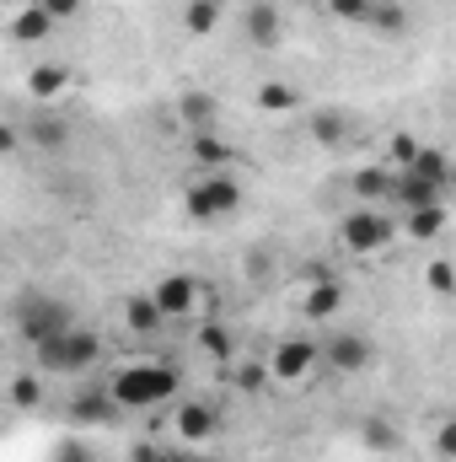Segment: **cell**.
<instances>
[{
	"label": "cell",
	"mask_w": 456,
	"mask_h": 462,
	"mask_svg": "<svg viewBox=\"0 0 456 462\" xmlns=\"http://www.w3.org/2000/svg\"><path fill=\"white\" fill-rule=\"evenodd\" d=\"M114 403L118 409H156L178 393V371L172 365H129L114 376Z\"/></svg>",
	"instance_id": "cell-1"
},
{
	"label": "cell",
	"mask_w": 456,
	"mask_h": 462,
	"mask_svg": "<svg viewBox=\"0 0 456 462\" xmlns=\"http://www.w3.org/2000/svg\"><path fill=\"white\" fill-rule=\"evenodd\" d=\"M32 355H38V371H49V376H70V371H87V365L103 355V339H97L92 328H65V334L32 345Z\"/></svg>",
	"instance_id": "cell-2"
},
{
	"label": "cell",
	"mask_w": 456,
	"mask_h": 462,
	"mask_svg": "<svg viewBox=\"0 0 456 462\" xmlns=\"http://www.w3.org/2000/svg\"><path fill=\"white\" fill-rule=\"evenodd\" d=\"M70 318H76V312H70L59 296H43V291H32V296L16 307V334H22L27 345H43V339L65 334V328H76Z\"/></svg>",
	"instance_id": "cell-3"
},
{
	"label": "cell",
	"mask_w": 456,
	"mask_h": 462,
	"mask_svg": "<svg viewBox=\"0 0 456 462\" xmlns=\"http://www.w3.org/2000/svg\"><path fill=\"white\" fill-rule=\"evenodd\" d=\"M183 205H188L194 221H226L231 210L242 205V183H236L231 172H205V178L183 194Z\"/></svg>",
	"instance_id": "cell-4"
},
{
	"label": "cell",
	"mask_w": 456,
	"mask_h": 462,
	"mask_svg": "<svg viewBox=\"0 0 456 462\" xmlns=\"http://www.w3.org/2000/svg\"><path fill=\"white\" fill-rule=\"evenodd\" d=\"M392 236H397V226H392L387 210H354V216H343V226H339V247L354 253V258H365V253H381Z\"/></svg>",
	"instance_id": "cell-5"
},
{
	"label": "cell",
	"mask_w": 456,
	"mask_h": 462,
	"mask_svg": "<svg viewBox=\"0 0 456 462\" xmlns=\"http://www.w3.org/2000/svg\"><path fill=\"white\" fill-rule=\"evenodd\" d=\"M172 430H178V441H188V447H199V441H210L215 430H221V414H215V403H178V414H172Z\"/></svg>",
	"instance_id": "cell-6"
},
{
	"label": "cell",
	"mask_w": 456,
	"mask_h": 462,
	"mask_svg": "<svg viewBox=\"0 0 456 462\" xmlns=\"http://www.w3.org/2000/svg\"><path fill=\"white\" fill-rule=\"evenodd\" d=\"M317 360H323V345H312V339H285V345L274 349V360H269V376L296 382V376H306Z\"/></svg>",
	"instance_id": "cell-7"
},
{
	"label": "cell",
	"mask_w": 456,
	"mask_h": 462,
	"mask_svg": "<svg viewBox=\"0 0 456 462\" xmlns=\"http://www.w3.org/2000/svg\"><path fill=\"white\" fill-rule=\"evenodd\" d=\"M323 360H328L333 371H370L376 345H370L365 334H333V339L323 345Z\"/></svg>",
	"instance_id": "cell-8"
},
{
	"label": "cell",
	"mask_w": 456,
	"mask_h": 462,
	"mask_svg": "<svg viewBox=\"0 0 456 462\" xmlns=\"http://www.w3.org/2000/svg\"><path fill=\"white\" fill-rule=\"evenodd\" d=\"M150 296H156V307H161V312H167V323H172V318H188V312H194L199 285H194V274H161Z\"/></svg>",
	"instance_id": "cell-9"
},
{
	"label": "cell",
	"mask_w": 456,
	"mask_h": 462,
	"mask_svg": "<svg viewBox=\"0 0 456 462\" xmlns=\"http://www.w3.org/2000/svg\"><path fill=\"white\" fill-rule=\"evenodd\" d=\"M339 312H343V285H339V280L306 285V296H301V318H312V323H328V318H339Z\"/></svg>",
	"instance_id": "cell-10"
},
{
	"label": "cell",
	"mask_w": 456,
	"mask_h": 462,
	"mask_svg": "<svg viewBox=\"0 0 456 462\" xmlns=\"http://www.w3.org/2000/svg\"><path fill=\"white\" fill-rule=\"evenodd\" d=\"M279 32H285L279 5H274V0H258V5L247 11V38H252L258 49H274V43H279Z\"/></svg>",
	"instance_id": "cell-11"
},
{
	"label": "cell",
	"mask_w": 456,
	"mask_h": 462,
	"mask_svg": "<svg viewBox=\"0 0 456 462\" xmlns=\"http://www.w3.org/2000/svg\"><path fill=\"white\" fill-rule=\"evenodd\" d=\"M312 134H317V145L339 151L343 140L354 134V118H349V114H339V108H317V114H312Z\"/></svg>",
	"instance_id": "cell-12"
},
{
	"label": "cell",
	"mask_w": 456,
	"mask_h": 462,
	"mask_svg": "<svg viewBox=\"0 0 456 462\" xmlns=\"http://www.w3.org/2000/svg\"><path fill=\"white\" fill-rule=\"evenodd\" d=\"M178 114L194 124V134H199V129H215V118H221V97H210V92H183V97H178Z\"/></svg>",
	"instance_id": "cell-13"
},
{
	"label": "cell",
	"mask_w": 456,
	"mask_h": 462,
	"mask_svg": "<svg viewBox=\"0 0 456 462\" xmlns=\"http://www.w3.org/2000/svg\"><path fill=\"white\" fill-rule=\"evenodd\" d=\"M49 32H54V16H49L38 0H32V5H27L16 22H11V38H16V43H43Z\"/></svg>",
	"instance_id": "cell-14"
},
{
	"label": "cell",
	"mask_w": 456,
	"mask_h": 462,
	"mask_svg": "<svg viewBox=\"0 0 456 462\" xmlns=\"http://www.w3.org/2000/svg\"><path fill=\"white\" fill-rule=\"evenodd\" d=\"M123 323H129L134 334H156V328L167 323V312L156 307V296H129V301H123Z\"/></svg>",
	"instance_id": "cell-15"
},
{
	"label": "cell",
	"mask_w": 456,
	"mask_h": 462,
	"mask_svg": "<svg viewBox=\"0 0 456 462\" xmlns=\"http://www.w3.org/2000/svg\"><path fill=\"white\" fill-rule=\"evenodd\" d=\"M306 97L290 87V81H258V108L263 114H290V108H301Z\"/></svg>",
	"instance_id": "cell-16"
},
{
	"label": "cell",
	"mask_w": 456,
	"mask_h": 462,
	"mask_svg": "<svg viewBox=\"0 0 456 462\" xmlns=\"http://www.w3.org/2000/svg\"><path fill=\"white\" fill-rule=\"evenodd\" d=\"M354 194H360V199H397V172L365 167V172H354Z\"/></svg>",
	"instance_id": "cell-17"
},
{
	"label": "cell",
	"mask_w": 456,
	"mask_h": 462,
	"mask_svg": "<svg viewBox=\"0 0 456 462\" xmlns=\"http://www.w3.org/2000/svg\"><path fill=\"white\" fill-rule=\"evenodd\" d=\"M408 172H419V178H424V183H435V189H451V162H446V151H435V145H424V151H419V162H414Z\"/></svg>",
	"instance_id": "cell-18"
},
{
	"label": "cell",
	"mask_w": 456,
	"mask_h": 462,
	"mask_svg": "<svg viewBox=\"0 0 456 462\" xmlns=\"http://www.w3.org/2000/svg\"><path fill=\"white\" fill-rule=\"evenodd\" d=\"M194 156H199V167H215V172H226L231 145L215 134V129H199V134H194Z\"/></svg>",
	"instance_id": "cell-19"
},
{
	"label": "cell",
	"mask_w": 456,
	"mask_h": 462,
	"mask_svg": "<svg viewBox=\"0 0 456 462\" xmlns=\"http://www.w3.org/2000/svg\"><path fill=\"white\" fill-rule=\"evenodd\" d=\"M27 92H32L38 103H54V97L65 92V70H59V65H38V70L27 76Z\"/></svg>",
	"instance_id": "cell-20"
},
{
	"label": "cell",
	"mask_w": 456,
	"mask_h": 462,
	"mask_svg": "<svg viewBox=\"0 0 456 462\" xmlns=\"http://www.w3.org/2000/svg\"><path fill=\"white\" fill-rule=\"evenodd\" d=\"M370 27H381V32H408V5H403V0H376V5H370Z\"/></svg>",
	"instance_id": "cell-21"
},
{
	"label": "cell",
	"mask_w": 456,
	"mask_h": 462,
	"mask_svg": "<svg viewBox=\"0 0 456 462\" xmlns=\"http://www.w3.org/2000/svg\"><path fill=\"white\" fill-rule=\"evenodd\" d=\"M446 226V205H430V210H408V236L414 242H430L435 231Z\"/></svg>",
	"instance_id": "cell-22"
},
{
	"label": "cell",
	"mask_w": 456,
	"mask_h": 462,
	"mask_svg": "<svg viewBox=\"0 0 456 462\" xmlns=\"http://www.w3.org/2000/svg\"><path fill=\"white\" fill-rule=\"evenodd\" d=\"M183 22H188V32H215V22H221V5H215V0H188Z\"/></svg>",
	"instance_id": "cell-23"
},
{
	"label": "cell",
	"mask_w": 456,
	"mask_h": 462,
	"mask_svg": "<svg viewBox=\"0 0 456 462\" xmlns=\"http://www.w3.org/2000/svg\"><path fill=\"white\" fill-rule=\"evenodd\" d=\"M114 393H81L76 398V420H114Z\"/></svg>",
	"instance_id": "cell-24"
},
{
	"label": "cell",
	"mask_w": 456,
	"mask_h": 462,
	"mask_svg": "<svg viewBox=\"0 0 456 462\" xmlns=\"http://www.w3.org/2000/svg\"><path fill=\"white\" fill-rule=\"evenodd\" d=\"M424 285H430L435 296H456V269L446 263V258H435V263L424 269Z\"/></svg>",
	"instance_id": "cell-25"
},
{
	"label": "cell",
	"mask_w": 456,
	"mask_h": 462,
	"mask_svg": "<svg viewBox=\"0 0 456 462\" xmlns=\"http://www.w3.org/2000/svg\"><path fill=\"white\" fill-rule=\"evenodd\" d=\"M11 403H16V409H38V403H43V382H38V376H16V382H11Z\"/></svg>",
	"instance_id": "cell-26"
},
{
	"label": "cell",
	"mask_w": 456,
	"mask_h": 462,
	"mask_svg": "<svg viewBox=\"0 0 456 462\" xmlns=\"http://www.w3.org/2000/svg\"><path fill=\"white\" fill-rule=\"evenodd\" d=\"M365 441H370L376 452H397V447H403L397 425H387V420H370V425H365Z\"/></svg>",
	"instance_id": "cell-27"
},
{
	"label": "cell",
	"mask_w": 456,
	"mask_h": 462,
	"mask_svg": "<svg viewBox=\"0 0 456 462\" xmlns=\"http://www.w3.org/2000/svg\"><path fill=\"white\" fill-rule=\"evenodd\" d=\"M370 5H376V0H328V11H333L339 22H370Z\"/></svg>",
	"instance_id": "cell-28"
},
{
	"label": "cell",
	"mask_w": 456,
	"mask_h": 462,
	"mask_svg": "<svg viewBox=\"0 0 456 462\" xmlns=\"http://www.w3.org/2000/svg\"><path fill=\"white\" fill-rule=\"evenodd\" d=\"M32 140H38L43 151H59V145H65V124H54V118H38V124H32Z\"/></svg>",
	"instance_id": "cell-29"
},
{
	"label": "cell",
	"mask_w": 456,
	"mask_h": 462,
	"mask_svg": "<svg viewBox=\"0 0 456 462\" xmlns=\"http://www.w3.org/2000/svg\"><path fill=\"white\" fill-rule=\"evenodd\" d=\"M419 151H424V145H419L414 134H392V162H397V167H414Z\"/></svg>",
	"instance_id": "cell-30"
},
{
	"label": "cell",
	"mask_w": 456,
	"mask_h": 462,
	"mask_svg": "<svg viewBox=\"0 0 456 462\" xmlns=\"http://www.w3.org/2000/svg\"><path fill=\"white\" fill-rule=\"evenodd\" d=\"M199 345H205V355H215V360H231V334L226 328H205Z\"/></svg>",
	"instance_id": "cell-31"
},
{
	"label": "cell",
	"mask_w": 456,
	"mask_h": 462,
	"mask_svg": "<svg viewBox=\"0 0 456 462\" xmlns=\"http://www.w3.org/2000/svg\"><path fill=\"white\" fill-rule=\"evenodd\" d=\"M435 452H441L446 462H456V420H446V425L435 430Z\"/></svg>",
	"instance_id": "cell-32"
},
{
	"label": "cell",
	"mask_w": 456,
	"mask_h": 462,
	"mask_svg": "<svg viewBox=\"0 0 456 462\" xmlns=\"http://www.w3.org/2000/svg\"><path fill=\"white\" fill-rule=\"evenodd\" d=\"M38 5H43L54 22H65V16H81V5H87V0H38Z\"/></svg>",
	"instance_id": "cell-33"
},
{
	"label": "cell",
	"mask_w": 456,
	"mask_h": 462,
	"mask_svg": "<svg viewBox=\"0 0 456 462\" xmlns=\"http://www.w3.org/2000/svg\"><path fill=\"white\" fill-rule=\"evenodd\" d=\"M16 145H22V134H16V124H5L0 129V151H16Z\"/></svg>",
	"instance_id": "cell-34"
},
{
	"label": "cell",
	"mask_w": 456,
	"mask_h": 462,
	"mask_svg": "<svg viewBox=\"0 0 456 462\" xmlns=\"http://www.w3.org/2000/svg\"><path fill=\"white\" fill-rule=\"evenodd\" d=\"M129 462H161V447H150V441H145V447H134V457Z\"/></svg>",
	"instance_id": "cell-35"
},
{
	"label": "cell",
	"mask_w": 456,
	"mask_h": 462,
	"mask_svg": "<svg viewBox=\"0 0 456 462\" xmlns=\"http://www.w3.org/2000/svg\"><path fill=\"white\" fill-rule=\"evenodd\" d=\"M161 462H188L183 452H172V447H161Z\"/></svg>",
	"instance_id": "cell-36"
},
{
	"label": "cell",
	"mask_w": 456,
	"mask_h": 462,
	"mask_svg": "<svg viewBox=\"0 0 456 462\" xmlns=\"http://www.w3.org/2000/svg\"><path fill=\"white\" fill-rule=\"evenodd\" d=\"M285 5H317V0H285Z\"/></svg>",
	"instance_id": "cell-37"
},
{
	"label": "cell",
	"mask_w": 456,
	"mask_h": 462,
	"mask_svg": "<svg viewBox=\"0 0 456 462\" xmlns=\"http://www.w3.org/2000/svg\"><path fill=\"white\" fill-rule=\"evenodd\" d=\"M215 5H226V0H215Z\"/></svg>",
	"instance_id": "cell-38"
}]
</instances>
